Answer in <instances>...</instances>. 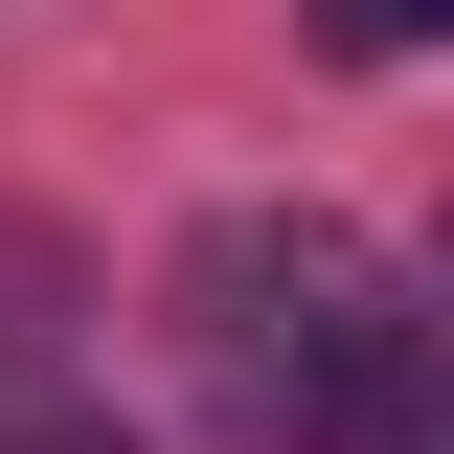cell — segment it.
<instances>
[{"instance_id":"obj_1","label":"cell","mask_w":454,"mask_h":454,"mask_svg":"<svg viewBox=\"0 0 454 454\" xmlns=\"http://www.w3.org/2000/svg\"><path fill=\"white\" fill-rule=\"evenodd\" d=\"M182 364H205V409L250 454H432V409H454L409 273L318 205H250V227L182 250Z\"/></svg>"},{"instance_id":"obj_2","label":"cell","mask_w":454,"mask_h":454,"mask_svg":"<svg viewBox=\"0 0 454 454\" xmlns=\"http://www.w3.org/2000/svg\"><path fill=\"white\" fill-rule=\"evenodd\" d=\"M432 23H454V0H340V46H432Z\"/></svg>"},{"instance_id":"obj_3","label":"cell","mask_w":454,"mask_h":454,"mask_svg":"<svg viewBox=\"0 0 454 454\" xmlns=\"http://www.w3.org/2000/svg\"><path fill=\"white\" fill-rule=\"evenodd\" d=\"M0 454H114V432H0Z\"/></svg>"},{"instance_id":"obj_4","label":"cell","mask_w":454,"mask_h":454,"mask_svg":"<svg viewBox=\"0 0 454 454\" xmlns=\"http://www.w3.org/2000/svg\"><path fill=\"white\" fill-rule=\"evenodd\" d=\"M432 454H454V409H432Z\"/></svg>"}]
</instances>
